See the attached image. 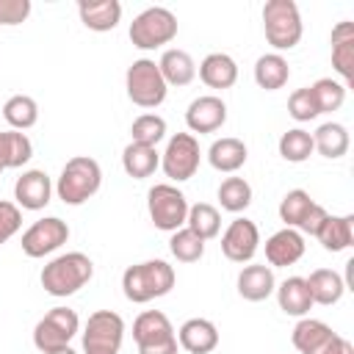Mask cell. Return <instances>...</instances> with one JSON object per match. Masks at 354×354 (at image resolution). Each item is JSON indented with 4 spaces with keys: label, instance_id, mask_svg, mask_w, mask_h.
<instances>
[{
    "label": "cell",
    "instance_id": "obj_1",
    "mask_svg": "<svg viewBox=\"0 0 354 354\" xmlns=\"http://www.w3.org/2000/svg\"><path fill=\"white\" fill-rule=\"evenodd\" d=\"M171 288H174V268L166 260H144L127 266L122 274V290L133 304H147L152 299H160Z\"/></svg>",
    "mask_w": 354,
    "mask_h": 354
},
{
    "label": "cell",
    "instance_id": "obj_2",
    "mask_svg": "<svg viewBox=\"0 0 354 354\" xmlns=\"http://www.w3.org/2000/svg\"><path fill=\"white\" fill-rule=\"evenodd\" d=\"M94 277V263L88 254L83 252H66V254H58L53 257L44 268H41V288L50 293V296H58V299H66L72 293H77L88 279Z\"/></svg>",
    "mask_w": 354,
    "mask_h": 354
},
{
    "label": "cell",
    "instance_id": "obj_3",
    "mask_svg": "<svg viewBox=\"0 0 354 354\" xmlns=\"http://www.w3.org/2000/svg\"><path fill=\"white\" fill-rule=\"evenodd\" d=\"M100 183H102L100 163L88 155H75L64 163L61 177L55 183V191H58V199L64 205H83L100 191Z\"/></svg>",
    "mask_w": 354,
    "mask_h": 354
},
{
    "label": "cell",
    "instance_id": "obj_4",
    "mask_svg": "<svg viewBox=\"0 0 354 354\" xmlns=\"http://www.w3.org/2000/svg\"><path fill=\"white\" fill-rule=\"evenodd\" d=\"M263 30L266 41L274 50H290L301 39V14L293 0H268L263 6Z\"/></svg>",
    "mask_w": 354,
    "mask_h": 354
},
{
    "label": "cell",
    "instance_id": "obj_5",
    "mask_svg": "<svg viewBox=\"0 0 354 354\" xmlns=\"http://www.w3.org/2000/svg\"><path fill=\"white\" fill-rule=\"evenodd\" d=\"M130 41L138 50H155L177 36V17L166 6H149L130 22Z\"/></svg>",
    "mask_w": 354,
    "mask_h": 354
},
{
    "label": "cell",
    "instance_id": "obj_6",
    "mask_svg": "<svg viewBox=\"0 0 354 354\" xmlns=\"http://www.w3.org/2000/svg\"><path fill=\"white\" fill-rule=\"evenodd\" d=\"M124 88H127L130 102L138 108H158L169 91V86H166V80H163V75L152 58H138L127 66Z\"/></svg>",
    "mask_w": 354,
    "mask_h": 354
},
{
    "label": "cell",
    "instance_id": "obj_7",
    "mask_svg": "<svg viewBox=\"0 0 354 354\" xmlns=\"http://www.w3.org/2000/svg\"><path fill=\"white\" fill-rule=\"evenodd\" d=\"M147 210H149V218L158 230L163 232H174L180 227H185V218H188V199L185 194L171 185V183H158L149 188L147 194Z\"/></svg>",
    "mask_w": 354,
    "mask_h": 354
},
{
    "label": "cell",
    "instance_id": "obj_8",
    "mask_svg": "<svg viewBox=\"0 0 354 354\" xmlns=\"http://www.w3.org/2000/svg\"><path fill=\"white\" fill-rule=\"evenodd\" d=\"M133 340L138 354H177L174 326L160 310H144L133 321Z\"/></svg>",
    "mask_w": 354,
    "mask_h": 354
},
{
    "label": "cell",
    "instance_id": "obj_9",
    "mask_svg": "<svg viewBox=\"0 0 354 354\" xmlns=\"http://www.w3.org/2000/svg\"><path fill=\"white\" fill-rule=\"evenodd\" d=\"M290 340H293L296 351H301V354H354L351 340H346L332 326H326L324 321H315V318H301L293 326Z\"/></svg>",
    "mask_w": 354,
    "mask_h": 354
},
{
    "label": "cell",
    "instance_id": "obj_10",
    "mask_svg": "<svg viewBox=\"0 0 354 354\" xmlns=\"http://www.w3.org/2000/svg\"><path fill=\"white\" fill-rule=\"evenodd\" d=\"M77 329H80V318H77V313L72 307H53L50 313H44L36 321V326H33V346L41 354L64 348L77 335Z\"/></svg>",
    "mask_w": 354,
    "mask_h": 354
},
{
    "label": "cell",
    "instance_id": "obj_11",
    "mask_svg": "<svg viewBox=\"0 0 354 354\" xmlns=\"http://www.w3.org/2000/svg\"><path fill=\"white\" fill-rule=\"evenodd\" d=\"M124 337V321L113 310H97L83 329V354H119Z\"/></svg>",
    "mask_w": 354,
    "mask_h": 354
},
{
    "label": "cell",
    "instance_id": "obj_12",
    "mask_svg": "<svg viewBox=\"0 0 354 354\" xmlns=\"http://www.w3.org/2000/svg\"><path fill=\"white\" fill-rule=\"evenodd\" d=\"M160 166H163L166 177H171L174 183L191 180L199 169V141L191 133H174L166 144Z\"/></svg>",
    "mask_w": 354,
    "mask_h": 354
},
{
    "label": "cell",
    "instance_id": "obj_13",
    "mask_svg": "<svg viewBox=\"0 0 354 354\" xmlns=\"http://www.w3.org/2000/svg\"><path fill=\"white\" fill-rule=\"evenodd\" d=\"M66 241H69L66 221H61L58 216H47V218L33 221L22 232V252L28 257H44V254L55 252L58 246H64Z\"/></svg>",
    "mask_w": 354,
    "mask_h": 354
},
{
    "label": "cell",
    "instance_id": "obj_14",
    "mask_svg": "<svg viewBox=\"0 0 354 354\" xmlns=\"http://www.w3.org/2000/svg\"><path fill=\"white\" fill-rule=\"evenodd\" d=\"M260 243V230L252 218H235L221 235V252L232 263H249L257 252Z\"/></svg>",
    "mask_w": 354,
    "mask_h": 354
},
{
    "label": "cell",
    "instance_id": "obj_15",
    "mask_svg": "<svg viewBox=\"0 0 354 354\" xmlns=\"http://www.w3.org/2000/svg\"><path fill=\"white\" fill-rule=\"evenodd\" d=\"M227 122V105L216 94H202L191 100L185 111V124L191 133H216Z\"/></svg>",
    "mask_w": 354,
    "mask_h": 354
},
{
    "label": "cell",
    "instance_id": "obj_16",
    "mask_svg": "<svg viewBox=\"0 0 354 354\" xmlns=\"http://www.w3.org/2000/svg\"><path fill=\"white\" fill-rule=\"evenodd\" d=\"M50 196H53V183H50L47 171H41V169H28L14 183V199L25 210H41V207H47Z\"/></svg>",
    "mask_w": 354,
    "mask_h": 354
},
{
    "label": "cell",
    "instance_id": "obj_17",
    "mask_svg": "<svg viewBox=\"0 0 354 354\" xmlns=\"http://www.w3.org/2000/svg\"><path fill=\"white\" fill-rule=\"evenodd\" d=\"M329 44H332L335 72L346 80V86H351L354 83V22L340 19L329 33Z\"/></svg>",
    "mask_w": 354,
    "mask_h": 354
},
{
    "label": "cell",
    "instance_id": "obj_18",
    "mask_svg": "<svg viewBox=\"0 0 354 354\" xmlns=\"http://www.w3.org/2000/svg\"><path fill=\"white\" fill-rule=\"evenodd\" d=\"M301 254H304V238L293 227H282L266 241L268 266H293L301 260Z\"/></svg>",
    "mask_w": 354,
    "mask_h": 354
},
{
    "label": "cell",
    "instance_id": "obj_19",
    "mask_svg": "<svg viewBox=\"0 0 354 354\" xmlns=\"http://www.w3.org/2000/svg\"><path fill=\"white\" fill-rule=\"evenodd\" d=\"M177 346H183L188 354H210L218 346V329L207 318H188L177 329Z\"/></svg>",
    "mask_w": 354,
    "mask_h": 354
},
{
    "label": "cell",
    "instance_id": "obj_20",
    "mask_svg": "<svg viewBox=\"0 0 354 354\" xmlns=\"http://www.w3.org/2000/svg\"><path fill=\"white\" fill-rule=\"evenodd\" d=\"M77 14H80V22L88 30L105 33V30H113L119 25L122 3L119 0H80L77 3Z\"/></svg>",
    "mask_w": 354,
    "mask_h": 354
},
{
    "label": "cell",
    "instance_id": "obj_21",
    "mask_svg": "<svg viewBox=\"0 0 354 354\" xmlns=\"http://www.w3.org/2000/svg\"><path fill=\"white\" fill-rule=\"evenodd\" d=\"M274 288H277L274 271L266 263L243 266L241 274H238V293L246 301H263V299H268L274 293Z\"/></svg>",
    "mask_w": 354,
    "mask_h": 354
},
{
    "label": "cell",
    "instance_id": "obj_22",
    "mask_svg": "<svg viewBox=\"0 0 354 354\" xmlns=\"http://www.w3.org/2000/svg\"><path fill=\"white\" fill-rule=\"evenodd\" d=\"M199 77L207 88H232L238 80V64L227 53H207L199 64Z\"/></svg>",
    "mask_w": 354,
    "mask_h": 354
},
{
    "label": "cell",
    "instance_id": "obj_23",
    "mask_svg": "<svg viewBox=\"0 0 354 354\" xmlns=\"http://www.w3.org/2000/svg\"><path fill=\"white\" fill-rule=\"evenodd\" d=\"M249 152H246V144L235 136H224V138H216L207 149V160L216 171H224V174H232L238 171L243 163H246Z\"/></svg>",
    "mask_w": 354,
    "mask_h": 354
},
{
    "label": "cell",
    "instance_id": "obj_24",
    "mask_svg": "<svg viewBox=\"0 0 354 354\" xmlns=\"http://www.w3.org/2000/svg\"><path fill=\"white\" fill-rule=\"evenodd\" d=\"M158 69H160L166 86H188L196 75V64H194L191 53H185L180 47L163 50V55L158 61Z\"/></svg>",
    "mask_w": 354,
    "mask_h": 354
},
{
    "label": "cell",
    "instance_id": "obj_25",
    "mask_svg": "<svg viewBox=\"0 0 354 354\" xmlns=\"http://www.w3.org/2000/svg\"><path fill=\"white\" fill-rule=\"evenodd\" d=\"M326 252H343L354 243V216H326L315 232Z\"/></svg>",
    "mask_w": 354,
    "mask_h": 354
},
{
    "label": "cell",
    "instance_id": "obj_26",
    "mask_svg": "<svg viewBox=\"0 0 354 354\" xmlns=\"http://www.w3.org/2000/svg\"><path fill=\"white\" fill-rule=\"evenodd\" d=\"M277 301H279V310L285 315H293V318H304L313 307V296L307 290V282L304 277H288L279 288H277Z\"/></svg>",
    "mask_w": 354,
    "mask_h": 354
},
{
    "label": "cell",
    "instance_id": "obj_27",
    "mask_svg": "<svg viewBox=\"0 0 354 354\" xmlns=\"http://www.w3.org/2000/svg\"><path fill=\"white\" fill-rule=\"evenodd\" d=\"M160 166V155L155 147H144V144H136L130 141L122 152V169L127 177L133 180H147L155 174V169Z\"/></svg>",
    "mask_w": 354,
    "mask_h": 354
},
{
    "label": "cell",
    "instance_id": "obj_28",
    "mask_svg": "<svg viewBox=\"0 0 354 354\" xmlns=\"http://www.w3.org/2000/svg\"><path fill=\"white\" fill-rule=\"evenodd\" d=\"M304 282H307V290L313 296V304H326L329 307V304L340 301V296L346 290L340 274L332 271V268H315Z\"/></svg>",
    "mask_w": 354,
    "mask_h": 354
},
{
    "label": "cell",
    "instance_id": "obj_29",
    "mask_svg": "<svg viewBox=\"0 0 354 354\" xmlns=\"http://www.w3.org/2000/svg\"><path fill=\"white\" fill-rule=\"evenodd\" d=\"M290 77V66L279 53H266L254 61V83L266 91H277L288 83Z\"/></svg>",
    "mask_w": 354,
    "mask_h": 354
},
{
    "label": "cell",
    "instance_id": "obj_30",
    "mask_svg": "<svg viewBox=\"0 0 354 354\" xmlns=\"http://www.w3.org/2000/svg\"><path fill=\"white\" fill-rule=\"evenodd\" d=\"M313 149H318V155L337 160L348 152V130L337 122H324L315 133H313Z\"/></svg>",
    "mask_w": 354,
    "mask_h": 354
},
{
    "label": "cell",
    "instance_id": "obj_31",
    "mask_svg": "<svg viewBox=\"0 0 354 354\" xmlns=\"http://www.w3.org/2000/svg\"><path fill=\"white\" fill-rule=\"evenodd\" d=\"M33 158V144L19 130L0 133V169H19Z\"/></svg>",
    "mask_w": 354,
    "mask_h": 354
},
{
    "label": "cell",
    "instance_id": "obj_32",
    "mask_svg": "<svg viewBox=\"0 0 354 354\" xmlns=\"http://www.w3.org/2000/svg\"><path fill=\"white\" fill-rule=\"evenodd\" d=\"M0 111H3L6 122H8L14 130H19V133L28 130V127H33V124L39 122V105H36V100L28 97V94H14V97H8Z\"/></svg>",
    "mask_w": 354,
    "mask_h": 354
},
{
    "label": "cell",
    "instance_id": "obj_33",
    "mask_svg": "<svg viewBox=\"0 0 354 354\" xmlns=\"http://www.w3.org/2000/svg\"><path fill=\"white\" fill-rule=\"evenodd\" d=\"M185 227L194 230L202 241H210V238H216L218 230H221V216H218V210H216L213 205H207V202H196V205L188 207Z\"/></svg>",
    "mask_w": 354,
    "mask_h": 354
},
{
    "label": "cell",
    "instance_id": "obj_34",
    "mask_svg": "<svg viewBox=\"0 0 354 354\" xmlns=\"http://www.w3.org/2000/svg\"><path fill=\"white\" fill-rule=\"evenodd\" d=\"M313 205H315V199H313L304 188H293V191H288V194L282 196V202H279V221H285V227L299 230Z\"/></svg>",
    "mask_w": 354,
    "mask_h": 354
},
{
    "label": "cell",
    "instance_id": "obj_35",
    "mask_svg": "<svg viewBox=\"0 0 354 354\" xmlns=\"http://www.w3.org/2000/svg\"><path fill=\"white\" fill-rule=\"evenodd\" d=\"M218 202L230 213H241L252 205V185L243 177H227L218 185Z\"/></svg>",
    "mask_w": 354,
    "mask_h": 354
},
{
    "label": "cell",
    "instance_id": "obj_36",
    "mask_svg": "<svg viewBox=\"0 0 354 354\" xmlns=\"http://www.w3.org/2000/svg\"><path fill=\"white\" fill-rule=\"evenodd\" d=\"M279 155L288 163H304L313 155V133H307L301 127H293V130L282 133L279 136Z\"/></svg>",
    "mask_w": 354,
    "mask_h": 354
},
{
    "label": "cell",
    "instance_id": "obj_37",
    "mask_svg": "<svg viewBox=\"0 0 354 354\" xmlns=\"http://www.w3.org/2000/svg\"><path fill=\"white\" fill-rule=\"evenodd\" d=\"M169 249H171V254H174L180 263H196V260H202V254H205V241H202L194 230L180 227V230L171 232Z\"/></svg>",
    "mask_w": 354,
    "mask_h": 354
},
{
    "label": "cell",
    "instance_id": "obj_38",
    "mask_svg": "<svg viewBox=\"0 0 354 354\" xmlns=\"http://www.w3.org/2000/svg\"><path fill=\"white\" fill-rule=\"evenodd\" d=\"M130 136L136 144H144V147H158V141L166 136V119L158 116V113H141L133 119L130 124Z\"/></svg>",
    "mask_w": 354,
    "mask_h": 354
},
{
    "label": "cell",
    "instance_id": "obj_39",
    "mask_svg": "<svg viewBox=\"0 0 354 354\" xmlns=\"http://www.w3.org/2000/svg\"><path fill=\"white\" fill-rule=\"evenodd\" d=\"M310 88H313V97H315L321 113L337 111L343 105V100H346V86L337 83V80H332V77H318Z\"/></svg>",
    "mask_w": 354,
    "mask_h": 354
},
{
    "label": "cell",
    "instance_id": "obj_40",
    "mask_svg": "<svg viewBox=\"0 0 354 354\" xmlns=\"http://www.w3.org/2000/svg\"><path fill=\"white\" fill-rule=\"evenodd\" d=\"M288 113H290L296 122H310V119H315V116L321 113L310 86H304V88H296V91L288 97Z\"/></svg>",
    "mask_w": 354,
    "mask_h": 354
},
{
    "label": "cell",
    "instance_id": "obj_41",
    "mask_svg": "<svg viewBox=\"0 0 354 354\" xmlns=\"http://www.w3.org/2000/svg\"><path fill=\"white\" fill-rule=\"evenodd\" d=\"M22 227V210L19 205L8 202V199H0V243L11 241Z\"/></svg>",
    "mask_w": 354,
    "mask_h": 354
},
{
    "label": "cell",
    "instance_id": "obj_42",
    "mask_svg": "<svg viewBox=\"0 0 354 354\" xmlns=\"http://www.w3.org/2000/svg\"><path fill=\"white\" fill-rule=\"evenodd\" d=\"M30 17V0H0V25H22Z\"/></svg>",
    "mask_w": 354,
    "mask_h": 354
},
{
    "label": "cell",
    "instance_id": "obj_43",
    "mask_svg": "<svg viewBox=\"0 0 354 354\" xmlns=\"http://www.w3.org/2000/svg\"><path fill=\"white\" fill-rule=\"evenodd\" d=\"M326 216H329V213H326V207L315 202V205L310 207V213L304 216V221H301V227H299V230H301V232H310V235H315V232H318V227L324 224V218H326Z\"/></svg>",
    "mask_w": 354,
    "mask_h": 354
},
{
    "label": "cell",
    "instance_id": "obj_44",
    "mask_svg": "<svg viewBox=\"0 0 354 354\" xmlns=\"http://www.w3.org/2000/svg\"><path fill=\"white\" fill-rule=\"evenodd\" d=\"M346 288H354V260H348L346 263V282H343Z\"/></svg>",
    "mask_w": 354,
    "mask_h": 354
},
{
    "label": "cell",
    "instance_id": "obj_45",
    "mask_svg": "<svg viewBox=\"0 0 354 354\" xmlns=\"http://www.w3.org/2000/svg\"><path fill=\"white\" fill-rule=\"evenodd\" d=\"M47 354H77L72 346H64V348H55V351H47Z\"/></svg>",
    "mask_w": 354,
    "mask_h": 354
},
{
    "label": "cell",
    "instance_id": "obj_46",
    "mask_svg": "<svg viewBox=\"0 0 354 354\" xmlns=\"http://www.w3.org/2000/svg\"><path fill=\"white\" fill-rule=\"evenodd\" d=\"M0 174H3V169H0Z\"/></svg>",
    "mask_w": 354,
    "mask_h": 354
}]
</instances>
